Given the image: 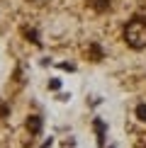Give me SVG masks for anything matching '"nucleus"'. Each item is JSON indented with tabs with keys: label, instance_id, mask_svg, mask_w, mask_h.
Segmentation results:
<instances>
[{
	"label": "nucleus",
	"instance_id": "f03ea898",
	"mask_svg": "<svg viewBox=\"0 0 146 148\" xmlns=\"http://www.w3.org/2000/svg\"><path fill=\"white\" fill-rule=\"evenodd\" d=\"M95 131H97V138H100V143H102V134H105V124H102L100 119L95 121Z\"/></svg>",
	"mask_w": 146,
	"mask_h": 148
},
{
	"label": "nucleus",
	"instance_id": "7ed1b4c3",
	"mask_svg": "<svg viewBox=\"0 0 146 148\" xmlns=\"http://www.w3.org/2000/svg\"><path fill=\"white\" fill-rule=\"evenodd\" d=\"M136 114H139V119L146 121V104H139V107H136Z\"/></svg>",
	"mask_w": 146,
	"mask_h": 148
},
{
	"label": "nucleus",
	"instance_id": "f257e3e1",
	"mask_svg": "<svg viewBox=\"0 0 146 148\" xmlns=\"http://www.w3.org/2000/svg\"><path fill=\"white\" fill-rule=\"evenodd\" d=\"M27 126L32 129V134H39V129H41V121H39V116H29Z\"/></svg>",
	"mask_w": 146,
	"mask_h": 148
}]
</instances>
